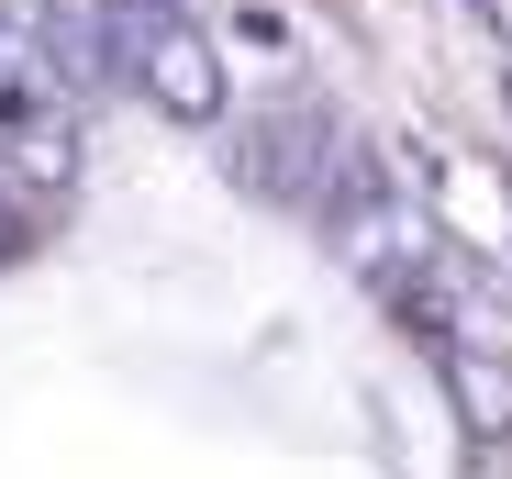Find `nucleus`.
<instances>
[{"mask_svg":"<svg viewBox=\"0 0 512 479\" xmlns=\"http://www.w3.org/2000/svg\"><path fill=\"white\" fill-rule=\"evenodd\" d=\"M12 234H23V223H12V168H0V257H12Z\"/></svg>","mask_w":512,"mask_h":479,"instance_id":"20e7f679","label":"nucleus"},{"mask_svg":"<svg viewBox=\"0 0 512 479\" xmlns=\"http://www.w3.org/2000/svg\"><path fill=\"white\" fill-rule=\"evenodd\" d=\"M0 168H12V190H67L78 179V123H67V101L56 112H23V123H0Z\"/></svg>","mask_w":512,"mask_h":479,"instance_id":"f03ea898","label":"nucleus"},{"mask_svg":"<svg viewBox=\"0 0 512 479\" xmlns=\"http://www.w3.org/2000/svg\"><path fill=\"white\" fill-rule=\"evenodd\" d=\"M446 402H457V424H468L479 446H501V435H512V368L479 357V346H446Z\"/></svg>","mask_w":512,"mask_h":479,"instance_id":"7ed1b4c3","label":"nucleus"},{"mask_svg":"<svg viewBox=\"0 0 512 479\" xmlns=\"http://www.w3.org/2000/svg\"><path fill=\"white\" fill-rule=\"evenodd\" d=\"M134 78L156 90V112H179V123H212V112H223V56H212V34H190V23H167V34L134 56Z\"/></svg>","mask_w":512,"mask_h":479,"instance_id":"f257e3e1","label":"nucleus"}]
</instances>
